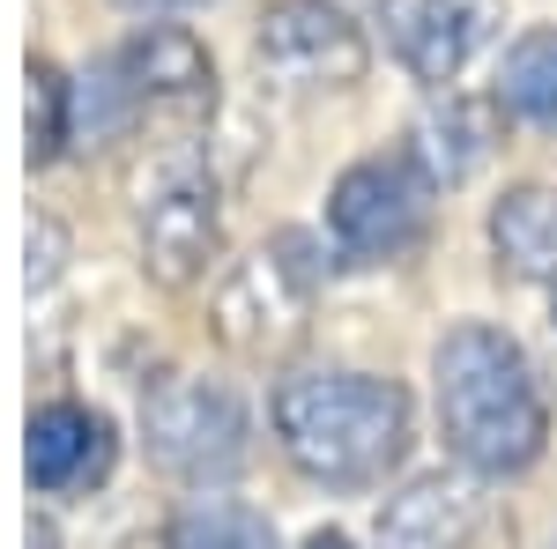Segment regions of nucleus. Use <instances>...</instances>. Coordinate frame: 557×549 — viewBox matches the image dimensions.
Listing matches in <instances>:
<instances>
[{"label": "nucleus", "instance_id": "obj_3", "mask_svg": "<svg viewBox=\"0 0 557 549\" xmlns=\"http://www.w3.org/2000/svg\"><path fill=\"white\" fill-rule=\"evenodd\" d=\"M141 423H149V461L164 475H178V483H223L253 453L246 401L209 379H164L141 401Z\"/></svg>", "mask_w": 557, "mask_h": 549}, {"label": "nucleus", "instance_id": "obj_4", "mask_svg": "<svg viewBox=\"0 0 557 549\" xmlns=\"http://www.w3.org/2000/svg\"><path fill=\"white\" fill-rule=\"evenodd\" d=\"M431 178L409 157H364L327 194V238L343 260H394L424 238Z\"/></svg>", "mask_w": 557, "mask_h": 549}, {"label": "nucleus", "instance_id": "obj_6", "mask_svg": "<svg viewBox=\"0 0 557 549\" xmlns=\"http://www.w3.org/2000/svg\"><path fill=\"white\" fill-rule=\"evenodd\" d=\"M320 290V260L305 230H283L260 260L238 267V283L223 290V335L246 341V349H275L305 327V304Z\"/></svg>", "mask_w": 557, "mask_h": 549}, {"label": "nucleus", "instance_id": "obj_19", "mask_svg": "<svg viewBox=\"0 0 557 549\" xmlns=\"http://www.w3.org/2000/svg\"><path fill=\"white\" fill-rule=\"evenodd\" d=\"M112 8H127V15H186V8H201V0H112Z\"/></svg>", "mask_w": 557, "mask_h": 549}, {"label": "nucleus", "instance_id": "obj_21", "mask_svg": "<svg viewBox=\"0 0 557 549\" xmlns=\"http://www.w3.org/2000/svg\"><path fill=\"white\" fill-rule=\"evenodd\" d=\"M30 549H52V527H45V520L30 527Z\"/></svg>", "mask_w": 557, "mask_h": 549}, {"label": "nucleus", "instance_id": "obj_17", "mask_svg": "<svg viewBox=\"0 0 557 549\" xmlns=\"http://www.w3.org/2000/svg\"><path fill=\"white\" fill-rule=\"evenodd\" d=\"M127 112H134V89L120 83V67H97V75L75 83V141L83 149L112 141V134L127 127Z\"/></svg>", "mask_w": 557, "mask_h": 549}, {"label": "nucleus", "instance_id": "obj_11", "mask_svg": "<svg viewBox=\"0 0 557 549\" xmlns=\"http://www.w3.org/2000/svg\"><path fill=\"white\" fill-rule=\"evenodd\" d=\"M23 467H30V483L45 498L89 490L112 467V423L97 409H83V401H45L30 416V431H23Z\"/></svg>", "mask_w": 557, "mask_h": 549}, {"label": "nucleus", "instance_id": "obj_18", "mask_svg": "<svg viewBox=\"0 0 557 549\" xmlns=\"http://www.w3.org/2000/svg\"><path fill=\"white\" fill-rule=\"evenodd\" d=\"M60 253H67V230H60V223H30V267H23L30 290H45V283L60 275Z\"/></svg>", "mask_w": 557, "mask_h": 549}, {"label": "nucleus", "instance_id": "obj_15", "mask_svg": "<svg viewBox=\"0 0 557 549\" xmlns=\"http://www.w3.org/2000/svg\"><path fill=\"white\" fill-rule=\"evenodd\" d=\"M164 549H275V527L238 498H194L172 512Z\"/></svg>", "mask_w": 557, "mask_h": 549}, {"label": "nucleus", "instance_id": "obj_2", "mask_svg": "<svg viewBox=\"0 0 557 549\" xmlns=\"http://www.w3.org/2000/svg\"><path fill=\"white\" fill-rule=\"evenodd\" d=\"M268 423L283 461L335 490L386 483V467L409 453V394L372 372H290L275 379Z\"/></svg>", "mask_w": 557, "mask_h": 549}, {"label": "nucleus", "instance_id": "obj_5", "mask_svg": "<svg viewBox=\"0 0 557 549\" xmlns=\"http://www.w3.org/2000/svg\"><path fill=\"white\" fill-rule=\"evenodd\" d=\"M253 60L283 89H349L364 83L372 45L335 0H275L253 30Z\"/></svg>", "mask_w": 557, "mask_h": 549}, {"label": "nucleus", "instance_id": "obj_16", "mask_svg": "<svg viewBox=\"0 0 557 549\" xmlns=\"http://www.w3.org/2000/svg\"><path fill=\"white\" fill-rule=\"evenodd\" d=\"M67 141H75V83L30 60V164H52Z\"/></svg>", "mask_w": 557, "mask_h": 549}, {"label": "nucleus", "instance_id": "obj_14", "mask_svg": "<svg viewBox=\"0 0 557 549\" xmlns=\"http://www.w3.org/2000/svg\"><path fill=\"white\" fill-rule=\"evenodd\" d=\"M498 112L535 134H557V30H528L498 60Z\"/></svg>", "mask_w": 557, "mask_h": 549}, {"label": "nucleus", "instance_id": "obj_10", "mask_svg": "<svg viewBox=\"0 0 557 549\" xmlns=\"http://www.w3.org/2000/svg\"><path fill=\"white\" fill-rule=\"evenodd\" d=\"M483 527V490L469 475H417L401 483L372 520V542L380 549H469Z\"/></svg>", "mask_w": 557, "mask_h": 549}, {"label": "nucleus", "instance_id": "obj_1", "mask_svg": "<svg viewBox=\"0 0 557 549\" xmlns=\"http://www.w3.org/2000/svg\"><path fill=\"white\" fill-rule=\"evenodd\" d=\"M438 379V431L469 475H520L550 446V401L535 386V364L506 327H454L431 357Z\"/></svg>", "mask_w": 557, "mask_h": 549}, {"label": "nucleus", "instance_id": "obj_22", "mask_svg": "<svg viewBox=\"0 0 557 549\" xmlns=\"http://www.w3.org/2000/svg\"><path fill=\"white\" fill-rule=\"evenodd\" d=\"M550 320H557V275H550Z\"/></svg>", "mask_w": 557, "mask_h": 549}, {"label": "nucleus", "instance_id": "obj_7", "mask_svg": "<svg viewBox=\"0 0 557 549\" xmlns=\"http://www.w3.org/2000/svg\"><path fill=\"white\" fill-rule=\"evenodd\" d=\"M223 253V209H215L209 171H172L149 201H141V267L164 290H194Z\"/></svg>", "mask_w": 557, "mask_h": 549}, {"label": "nucleus", "instance_id": "obj_13", "mask_svg": "<svg viewBox=\"0 0 557 549\" xmlns=\"http://www.w3.org/2000/svg\"><path fill=\"white\" fill-rule=\"evenodd\" d=\"M491 253L513 283L557 275V186H506L491 209Z\"/></svg>", "mask_w": 557, "mask_h": 549}, {"label": "nucleus", "instance_id": "obj_20", "mask_svg": "<svg viewBox=\"0 0 557 549\" xmlns=\"http://www.w3.org/2000/svg\"><path fill=\"white\" fill-rule=\"evenodd\" d=\"M305 549H357V542H349V535H335V527H320V535H312Z\"/></svg>", "mask_w": 557, "mask_h": 549}, {"label": "nucleus", "instance_id": "obj_9", "mask_svg": "<svg viewBox=\"0 0 557 549\" xmlns=\"http://www.w3.org/2000/svg\"><path fill=\"white\" fill-rule=\"evenodd\" d=\"M112 67H120V83L134 89V104H172V112L215 104L209 45L194 38V30H178V23H157V15H149V30H134V38L112 52Z\"/></svg>", "mask_w": 557, "mask_h": 549}, {"label": "nucleus", "instance_id": "obj_12", "mask_svg": "<svg viewBox=\"0 0 557 549\" xmlns=\"http://www.w3.org/2000/svg\"><path fill=\"white\" fill-rule=\"evenodd\" d=\"M491 141H498V97L475 104V97H454L446 89V104H431L424 120L409 127V164L424 171L431 186H461V178L483 171Z\"/></svg>", "mask_w": 557, "mask_h": 549}, {"label": "nucleus", "instance_id": "obj_8", "mask_svg": "<svg viewBox=\"0 0 557 549\" xmlns=\"http://www.w3.org/2000/svg\"><path fill=\"white\" fill-rule=\"evenodd\" d=\"M498 30V0H394L386 8V45L417 83L446 89Z\"/></svg>", "mask_w": 557, "mask_h": 549}]
</instances>
